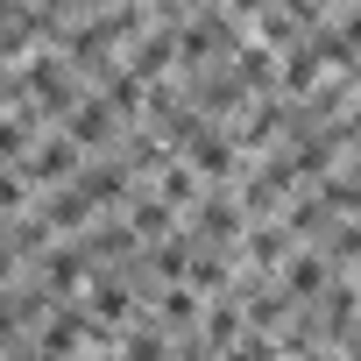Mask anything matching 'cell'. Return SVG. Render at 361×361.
<instances>
[{
	"label": "cell",
	"instance_id": "2",
	"mask_svg": "<svg viewBox=\"0 0 361 361\" xmlns=\"http://www.w3.org/2000/svg\"><path fill=\"white\" fill-rule=\"evenodd\" d=\"M92 312H99V319H121V312H128V290H121V283H99V290H92Z\"/></svg>",
	"mask_w": 361,
	"mask_h": 361
},
{
	"label": "cell",
	"instance_id": "3",
	"mask_svg": "<svg viewBox=\"0 0 361 361\" xmlns=\"http://www.w3.org/2000/svg\"><path fill=\"white\" fill-rule=\"evenodd\" d=\"M163 199L185 206V199H192V170H163Z\"/></svg>",
	"mask_w": 361,
	"mask_h": 361
},
{
	"label": "cell",
	"instance_id": "4",
	"mask_svg": "<svg viewBox=\"0 0 361 361\" xmlns=\"http://www.w3.org/2000/svg\"><path fill=\"white\" fill-rule=\"evenodd\" d=\"M29 128H36V121H0V156H15V149L29 142Z\"/></svg>",
	"mask_w": 361,
	"mask_h": 361
},
{
	"label": "cell",
	"instance_id": "5",
	"mask_svg": "<svg viewBox=\"0 0 361 361\" xmlns=\"http://www.w3.org/2000/svg\"><path fill=\"white\" fill-rule=\"evenodd\" d=\"M163 312H170V319H177V326H185V319H192V312H199V298H192V290H170V298H163Z\"/></svg>",
	"mask_w": 361,
	"mask_h": 361
},
{
	"label": "cell",
	"instance_id": "1",
	"mask_svg": "<svg viewBox=\"0 0 361 361\" xmlns=\"http://www.w3.org/2000/svg\"><path fill=\"white\" fill-rule=\"evenodd\" d=\"M71 163H78V142H71V135H57L50 149H36L29 177H36V185H57V177H71Z\"/></svg>",
	"mask_w": 361,
	"mask_h": 361
}]
</instances>
